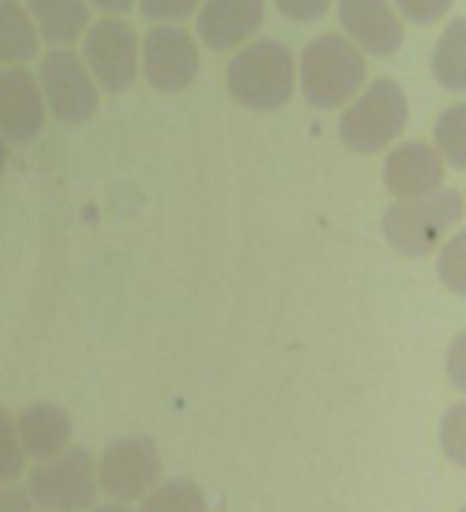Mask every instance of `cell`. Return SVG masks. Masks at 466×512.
I'll return each instance as SVG.
<instances>
[{"label":"cell","instance_id":"cell-1","mask_svg":"<svg viewBox=\"0 0 466 512\" xmlns=\"http://www.w3.org/2000/svg\"><path fill=\"white\" fill-rule=\"evenodd\" d=\"M366 73L369 64L360 48L344 35L326 32L303 48L296 82L305 101L316 110H337L360 94Z\"/></svg>","mask_w":466,"mask_h":512},{"label":"cell","instance_id":"cell-2","mask_svg":"<svg viewBox=\"0 0 466 512\" xmlns=\"http://www.w3.org/2000/svg\"><path fill=\"white\" fill-rule=\"evenodd\" d=\"M226 87L246 110H280L296 89V62L289 46L278 39L248 41L228 64Z\"/></svg>","mask_w":466,"mask_h":512},{"label":"cell","instance_id":"cell-3","mask_svg":"<svg viewBox=\"0 0 466 512\" xmlns=\"http://www.w3.org/2000/svg\"><path fill=\"white\" fill-rule=\"evenodd\" d=\"M464 217V196L455 187H441L414 201H396L382 217L391 249L403 258L421 260L437 249Z\"/></svg>","mask_w":466,"mask_h":512},{"label":"cell","instance_id":"cell-4","mask_svg":"<svg viewBox=\"0 0 466 512\" xmlns=\"http://www.w3.org/2000/svg\"><path fill=\"white\" fill-rule=\"evenodd\" d=\"M407 119L410 105L403 87L391 78H378L346 107L337 132L348 151L376 155L401 137Z\"/></svg>","mask_w":466,"mask_h":512},{"label":"cell","instance_id":"cell-5","mask_svg":"<svg viewBox=\"0 0 466 512\" xmlns=\"http://www.w3.org/2000/svg\"><path fill=\"white\" fill-rule=\"evenodd\" d=\"M96 460L89 449H66L30 469L26 494L32 506L51 512H85L98 499Z\"/></svg>","mask_w":466,"mask_h":512},{"label":"cell","instance_id":"cell-6","mask_svg":"<svg viewBox=\"0 0 466 512\" xmlns=\"http://www.w3.org/2000/svg\"><path fill=\"white\" fill-rule=\"evenodd\" d=\"M164 460L157 442L126 435L110 442L96 462L98 490L114 503H137L162 483Z\"/></svg>","mask_w":466,"mask_h":512},{"label":"cell","instance_id":"cell-7","mask_svg":"<svg viewBox=\"0 0 466 512\" xmlns=\"http://www.w3.org/2000/svg\"><path fill=\"white\" fill-rule=\"evenodd\" d=\"M37 82L46 110L66 126L89 121L101 105V89L71 48H53L41 57Z\"/></svg>","mask_w":466,"mask_h":512},{"label":"cell","instance_id":"cell-8","mask_svg":"<svg viewBox=\"0 0 466 512\" xmlns=\"http://www.w3.org/2000/svg\"><path fill=\"white\" fill-rule=\"evenodd\" d=\"M82 62L105 94H123L139 76V39L121 16H105L82 35Z\"/></svg>","mask_w":466,"mask_h":512},{"label":"cell","instance_id":"cell-9","mask_svg":"<svg viewBox=\"0 0 466 512\" xmlns=\"http://www.w3.org/2000/svg\"><path fill=\"white\" fill-rule=\"evenodd\" d=\"M141 73L160 94H180L201 73V53L191 32L176 23H157L146 32L139 48Z\"/></svg>","mask_w":466,"mask_h":512},{"label":"cell","instance_id":"cell-10","mask_svg":"<svg viewBox=\"0 0 466 512\" xmlns=\"http://www.w3.org/2000/svg\"><path fill=\"white\" fill-rule=\"evenodd\" d=\"M48 110L37 76L26 66H0V137L28 144L46 126Z\"/></svg>","mask_w":466,"mask_h":512},{"label":"cell","instance_id":"cell-11","mask_svg":"<svg viewBox=\"0 0 466 512\" xmlns=\"http://www.w3.org/2000/svg\"><path fill=\"white\" fill-rule=\"evenodd\" d=\"M264 21V0H201L196 35L210 51L228 53L253 41Z\"/></svg>","mask_w":466,"mask_h":512},{"label":"cell","instance_id":"cell-12","mask_svg":"<svg viewBox=\"0 0 466 512\" xmlns=\"http://www.w3.org/2000/svg\"><path fill=\"white\" fill-rule=\"evenodd\" d=\"M337 21L346 39L373 57L396 55L405 41L391 0H337Z\"/></svg>","mask_w":466,"mask_h":512},{"label":"cell","instance_id":"cell-13","mask_svg":"<svg viewBox=\"0 0 466 512\" xmlns=\"http://www.w3.org/2000/svg\"><path fill=\"white\" fill-rule=\"evenodd\" d=\"M446 164L435 146L410 139L391 148L382 164V183L396 201H414L444 185Z\"/></svg>","mask_w":466,"mask_h":512},{"label":"cell","instance_id":"cell-14","mask_svg":"<svg viewBox=\"0 0 466 512\" xmlns=\"http://www.w3.org/2000/svg\"><path fill=\"white\" fill-rule=\"evenodd\" d=\"M16 431L26 458L37 462L51 460L71 449L73 419L62 406L51 401H35L19 412Z\"/></svg>","mask_w":466,"mask_h":512},{"label":"cell","instance_id":"cell-15","mask_svg":"<svg viewBox=\"0 0 466 512\" xmlns=\"http://www.w3.org/2000/svg\"><path fill=\"white\" fill-rule=\"evenodd\" d=\"M26 10L35 23L39 39L55 48L76 44L91 21L87 0H26Z\"/></svg>","mask_w":466,"mask_h":512},{"label":"cell","instance_id":"cell-16","mask_svg":"<svg viewBox=\"0 0 466 512\" xmlns=\"http://www.w3.org/2000/svg\"><path fill=\"white\" fill-rule=\"evenodd\" d=\"M39 32L26 5L19 0H0V64L23 66L39 53Z\"/></svg>","mask_w":466,"mask_h":512},{"label":"cell","instance_id":"cell-17","mask_svg":"<svg viewBox=\"0 0 466 512\" xmlns=\"http://www.w3.org/2000/svg\"><path fill=\"white\" fill-rule=\"evenodd\" d=\"M432 76L446 92H466V21L457 16L441 30L430 57Z\"/></svg>","mask_w":466,"mask_h":512},{"label":"cell","instance_id":"cell-18","mask_svg":"<svg viewBox=\"0 0 466 512\" xmlns=\"http://www.w3.org/2000/svg\"><path fill=\"white\" fill-rule=\"evenodd\" d=\"M139 512H207V499L191 478H169L141 499Z\"/></svg>","mask_w":466,"mask_h":512},{"label":"cell","instance_id":"cell-19","mask_svg":"<svg viewBox=\"0 0 466 512\" xmlns=\"http://www.w3.org/2000/svg\"><path fill=\"white\" fill-rule=\"evenodd\" d=\"M435 151L455 171L466 167V103H453L435 123Z\"/></svg>","mask_w":466,"mask_h":512},{"label":"cell","instance_id":"cell-20","mask_svg":"<svg viewBox=\"0 0 466 512\" xmlns=\"http://www.w3.org/2000/svg\"><path fill=\"white\" fill-rule=\"evenodd\" d=\"M26 453H23L16 421L10 410L0 406V485H12L26 472Z\"/></svg>","mask_w":466,"mask_h":512},{"label":"cell","instance_id":"cell-21","mask_svg":"<svg viewBox=\"0 0 466 512\" xmlns=\"http://www.w3.org/2000/svg\"><path fill=\"white\" fill-rule=\"evenodd\" d=\"M437 274L448 292H453L457 296L466 294V233L464 230L455 233L444 244V249H441L439 260H437Z\"/></svg>","mask_w":466,"mask_h":512},{"label":"cell","instance_id":"cell-22","mask_svg":"<svg viewBox=\"0 0 466 512\" xmlns=\"http://www.w3.org/2000/svg\"><path fill=\"white\" fill-rule=\"evenodd\" d=\"M201 0H139V10L148 21L178 23L196 14Z\"/></svg>","mask_w":466,"mask_h":512},{"label":"cell","instance_id":"cell-23","mask_svg":"<svg viewBox=\"0 0 466 512\" xmlns=\"http://www.w3.org/2000/svg\"><path fill=\"white\" fill-rule=\"evenodd\" d=\"M455 0H394L396 10L414 26H435L451 12Z\"/></svg>","mask_w":466,"mask_h":512},{"label":"cell","instance_id":"cell-24","mask_svg":"<svg viewBox=\"0 0 466 512\" xmlns=\"http://www.w3.org/2000/svg\"><path fill=\"white\" fill-rule=\"evenodd\" d=\"M441 447L455 465H464V406L457 403L446 412L441 424Z\"/></svg>","mask_w":466,"mask_h":512},{"label":"cell","instance_id":"cell-25","mask_svg":"<svg viewBox=\"0 0 466 512\" xmlns=\"http://www.w3.org/2000/svg\"><path fill=\"white\" fill-rule=\"evenodd\" d=\"M278 12L294 23H316L328 12L332 0H273Z\"/></svg>","mask_w":466,"mask_h":512},{"label":"cell","instance_id":"cell-26","mask_svg":"<svg viewBox=\"0 0 466 512\" xmlns=\"http://www.w3.org/2000/svg\"><path fill=\"white\" fill-rule=\"evenodd\" d=\"M0 512H35L26 490L12 485H0Z\"/></svg>","mask_w":466,"mask_h":512},{"label":"cell","instance_id":"cell-27","mask_svg":"<svg viewBox=\"0 0 466 512\" xmlns=\"http://www.w3.org/2000/svg\"><path fill=\"white\" fill-rule=\"evenodd\" d=\"M87 3L94 10L110 16H123L135 7V0H87Z\"/></svg>","mask_w":466,"mask_h":512},{"label":"cell","instance_id":"cell-28","mask_svg":"<svg viewBox=\"0 0 466 512\" xmlns=\"http://www.w3.org/2000/svg\"><path fill=\"white\" fill-rule=\"evenodd\" d=\"M7 162H10V146L3 137H0V176H3L7 169Z\"/></svg>","mask_w":466,"mask_h":512},{"label":"cell","instance_id":"cell-29","mask_svg":"<svg viewBox=\"0 0 466 512\" xmlns=\"http://www.w3.org/2000/svg\"><path fill=\"white\" fill-rule=\"evenodd\" d=\"M94 512H135L128 506H123V503H105V506H98Z\"/></svg>","mask_w":466,"mask_h":512},{"label":"cell","instance_id":"cell-30","mask_svg":"<svg viewBox=\"0 0 466 512\" xmlns=\"http://www.w3.org/2000/svg\"><path fill=\"white\" fill-rule=\"evenodd\" d=\"M41 512H51V510H41Z\"/></svg>","mask_w":466,"mask_h":512}]
</instances>
